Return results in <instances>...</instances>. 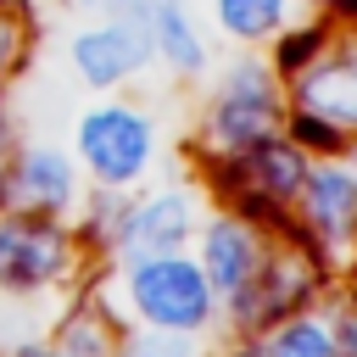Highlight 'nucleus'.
Returning <instances> with one entry per match:
<instances>
[{"label": "nucleus", "mask_w": 357, "mask_h": 357, "mask_svg": "<svg viewBox=\"0 0 357 357\" xmlns=\"http://www.w3.org/2000/svg\"><path fill=\"white\" fill-rule=\"evenodd\" d=\"M73 162L89 173L95 190H134L156 162V123L134 100L84 106L73 123Z\"/></svg>", "instance_id": "nucleus-3"}, {"label": "nucleus", "mask_w": 357, "mask_h": 357, "mask_svg": "<svg viewBox=\"0 0 357 357\" xmlns=\"http://www.w3.org/2000/svg\"><path fill=\"white\" fill-rule=\"evenodd\" d=\"M11 357H78V351H67V346H56V340H50V346H45V340H28V346H17Z\"/></svg>", "instance_id": "nucleus-18"}, {"label": "nucleus", "mask_w": 357, "mask_h": 357, "mask_svg": "<svg viewBox=\"0 0 357 357\" xmlns=\"http://www.w3.org/2000/svg\"><path fill=\"white\" fill-rule=\"evenodd\" d=\"M145 39H151V61H162L173 78H201L212 67V50L184 0H145Z\"/></svg>", "instance_id": "nucleus-11"}, {"label": "nucleus", "mask_w": 357, "mask_h": 357, "mask_svg": "<svg viewBox=\"0 0 357 357\" xmlns=\"http://www.w3.org/2000/svg\"><path fill=\"white\" fill-rule=\"evenodd\" d=\"M67 67L84 89H123L128 78H139L151 67V39H145V0H134L128 11L95 17L89 28H78L67 39Z\"/></svg>", "instance_id": "nucleus-8"}, {"label": "nucleus", "mask_w": 357, "mask_h": 357, "mask_svg": "<svg viewBox=\"0 0 357 357\" xmlns=\"http://www.w3.org/2000/svg\"><path fill=\"white\" fill-rule=\"evenodd\" d=\"M78 268V234L45 212H0V290L6 296H45Z\"/></svg>", "instance_id": "nucleus-6"}, {"label": "nucleus", "mask_w": 357, "mask_h": 357, "mask_svg": "<svg viewBox=\"0 0 357 357\" xmlns=\"http://www.w3.org/2000/svg\"><path fill=\"white\" fill-rule=\"evenodd\" d=\"M78 195H84V184H78V162H73L67 145L28 139L6 156V206L61 218V212L78 206Z\"/></svg>", "instance_id": "nucleus-10"}, {"label": "nucleus", "mask_w": 357, "mask_h": 357, "mask_svg": "<svg viewBox=\"0 0 357 357\" xmlns=\"http://www.w3.org/2000/svg\"><path fill=\"white\" fill-rule=\"evenodd\" d=\"M268 357H335V335H329V307H296L284 312L273 329L257 335Z\"/></svg>", "instance_id": "nucleus-13"}, {"label": "nucleus", "mask_w": 357, "mask_h": 357, "mask_svg": "<svg viewBox=\"0 0 357 357\" xmlns=\"http://www.w3.org/2000/svg\"><path fill=\"white\" fill-rule=\"evenodd\" d=\"M284 123V78L273 73L268 56H234L218 78H212V95L201 106V151L212 156V167L234 162L240 151H251L257 139L279 134Z\"/></svg>", "instance_id": "nucleus-1"}, {"label": "nucleus", "mask_w": 357, "mask_h": 357, "mask_svg": "<svg viewBox=\"0 0 357 357\" xmlns=\"http://www.w3.org/2000/svg\"><path fill=\"white\" fill-rule=\"evenodd\" d=\"M296 212H301L296 229L307 234V245H312L324 262L357 257V145L307 162Z\"/></svg>", "instance_id": "nucleus-5"}, {"label": "nucleus", "mask_w": 357, "mask_h": 357, "mask_svg": "<svg viewBox=\"0 0 357 357\" xmlns=\"http://www.w3.org/2000/svg\"><path fill=\"white\" fill-rule=\"evenodd\" d=\"M279 134H284V139H296L307 156H335V151H346V145H351V139H346L340 128H329L324 117H307V112H290V106H284Z\"/></svg>", "instance_id": "nucleus-15"}, {"label": "nucleus", "mask_w": 357, "mask_h": 357, "mask_svg": "<svg viewBox=\"0 0 357 357\" xmlns=\"http://www.w3.org/2000/svg\"><path fill=\"white\" fill-rule=\"evenodd\" d=\"M0 212H6V167H0Z\"/></svg>", "instance_id": "nucleus-21"}, {"label": "nucleus", "mask_w": 357, "mask_h": 357, "mask_svg": "<svg viewBox=\"0 0 357 357\" xmlns=\"http://www.w3.org/2000/svg\"><path fill=\"white\" fill-rule=\"evenodd\" d=\"M56 346H67V351H78V357H112V351H117L112 312H73V318L56 329Z\"/></svg>", "instance_id": "nucleus-14"}, {"label": "nucleus", "mask_w": 357, "mask_h": 357, "mask_svg": "<svg viewBox=\"0 0 357 357\" xmlns=\"http://www.w3.org/2000/svg\"><path fill=\"white\" fill-rule=\"evenodd\" d=\"M112 357H195V340L184 335H162V329H123L117 335V351Z\"/></svg>", "instance_id": "nucleus-16"}, {"label": "nucleus", "mask_w": 357, "mask_h": 357, "mask_svg": "<svg viewBox=\"0 0 357 357\" xmlns=\"http://www.w3.org/2000/svg\"><path fill=\"white\" fill-rule=\"evenodd\" d=\"M324 45L284 78V106L324 117L329 128H340L346 139H357V28L346 0H335V11L324 17Z\"/></svg>", "instance_id": "nucleus-4"}, {"label": "nucleus", "mask_w": 357, "mask_h": 357, "mask_svg": "<svg viewBox=\"0 0 357 357\" xmlns=\"http://www.w3.org/2000/svg\"><path fill=\"white\" fill-rule=\"evenodd\" d=\"M206 6L218 33H229L234 45H268L296 17V0H206Z\"/></svg>", "instance_id": "nucleus-12"}, {"label": "nucleus", "mask_w": 357, "mask_h": 357, "mask_svg": "<svg viewBox=\"0 0 357 357\" xmlns=\"http://www.w3.org/2000/svg\"><path fill=\"white\" fill-rule=\"evenodd\" d=\"M195 357H201V351H195Z\"/></svg>", "instance_id": "nucleus-22"}, {"label": "nucleus", "mask_w": 357, "mask_h": 357, "mask_svg": "<svg viewBox=\"0 0 357 357\" xmlns=\"http://www.w3.org/2000/svg\"><path fill=\"white\" fill-rule=\"evenodd\" d=\"M262 257H268V229L257 218H245V212L201 218V229H195V268L206 273L218 307H229L262 273Z\"/></svg>", "instance_id": "nucleus-9"}, {"label": "nucleus", "mask_w": 357, "mask_h": 357, "mask_svg": "<svg viewBox=\"0 0 357 357\" xmlns=\"http://www.w3.org/2000/svg\"><path fill=\"white\" fill-rule=\"evenodd\" d=\"M117 290L134 312L139 329H162V335H206L218 324V296L206 284V273L195 268L190 251H162V257H123L117 268Z\"/></svg>", "instance_id": "nucleus-2"}, {"label": "nucleus", "mask_w": 357, "mask_h": 357, "mask_svg": "<svg viewBox=\"0 0 357 357\" xmlns=\"http://www.w3.org/2000/svg\"><path fill=\"white\" fill-rule=\"evenodd\" d=\"M329 335H335V357H357V296L329 307Z\"/></svg>", "instance_id": "nucleus-17"}, {"label": "nucleus", "mask_w": 357, "mask_h": 357, "mask_svg": "<svg viewBox=\"0 0 357 357\" xmlns=\"http://www.w3.org/2000/svg\"><path fill=\"white\" fill-rule=\"evenodd\" d=\"M78 11H95V17H112V11H128L134 0H73Z\"/></svg>", "instance_id": "nucleus-19"}, {"label": "nucleus", "mask_w": 357, "mask_h": 357, "mask_svg": "<svg viewBox=\"0 0 357 357\" xmlns=\"http://www.w3.org/2000/svg\"><path fill=\"white\" fill-rule=\"evenodd\" d=\"M229 357H268V351H262V340H257V335H245V340H240Z\"/></svg>", "instance_id": "nucleus-20"}, {"label": "nucleus", "mask_w": 357, "mask_h": 357, "mask_svg": "<svg viewBox=\"0 0 357 357\" xmlns=\"http://www.w3.org/2000/svg\"><path fill=\"white\" fill-rule=\"evenodd\" d=\"M201 229V195L190 184H167V190H151V195H123L117 206V223H112V240L106 251L123 262V257H162V251H184Z\"/></svg>", "instance_id": "nucleus-7"}]
</instances>
